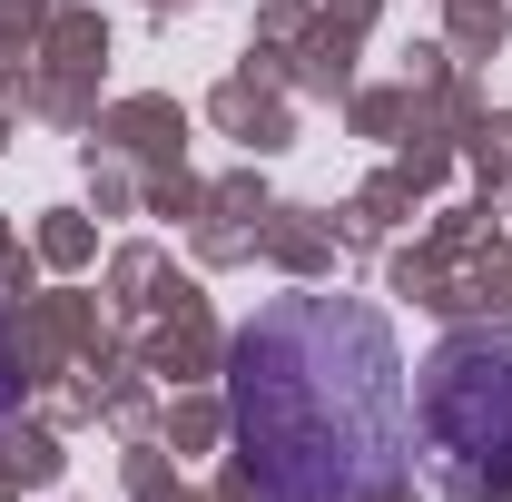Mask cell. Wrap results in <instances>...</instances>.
Listing matches in <instances>:
<instances>
[{"mask_svg": "<svg viewBox=\"0 0 512 502\" xmlns=\"http://www.w3.org/2000/svg\"><path fill=\"white\" fill-rule=\"evenodd\" d=\"M227 434L256 502H384L414 453L394 325L355 296H276L237 325Z\"/></svg>", "mask_w": 512, "mask_h": 502, "instance_id": "obj_1", "label": "cell"}, {"mask_svg": "<svg viewBox=\"0 0 512 502\" xmlns=\"http://www.w3.org/2000/svg\"><path fill=\"white\" fill-rule=\"evenodd\" d=\"M424 443L453 493H512V335H444L424 355Z\"/></svg>", "mask_w": 512, "mask_h": 502, "instance_id": "obj_2", "label": "cell"}, {"mask_svg": "<svg viewBox=\"0 0 512 502\" xmlns=\"http://www.w3.org/2000/svg\"><path fill=\"white\" fill-rule=\"evenodd\" d=\"M20 404V355H10V335H0V414Z\"/></svg>", "mask_w": 512, "mask_h": 502, "instance_id": "obj_3", "label": "cell"}]
</instances>
